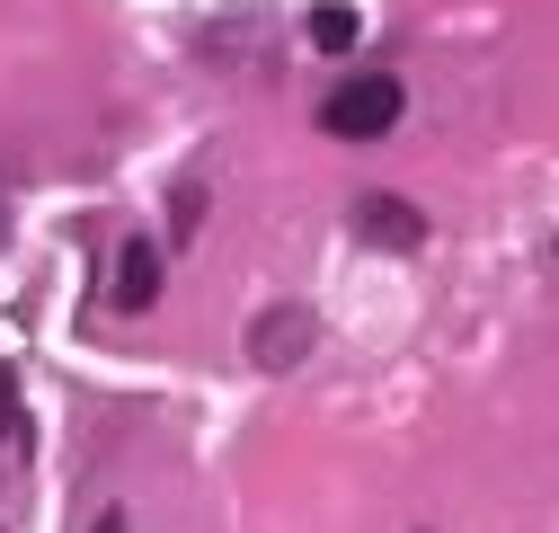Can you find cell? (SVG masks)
<instances>
[{"label": "cell", "instance_id": "obj_1", "mask_svg": "<svg viewBox=\"0 0 559 533\" xmlns=\"http://www.w3.org/2000/svg\"><path fill=\"white\" fill-rule=\"evenodd\" d=\"M400 81L391 72H365V81H346V90H329V107H320V125L337 133V143H373V133H391L400 125Z\"/></svg>", "mask_w": 559, "mask_h": 533}, {"label": "cell", "instance_id": "obj_2", "mask_svg": "<svg viewBox=\"0 0 559 533\" xmlns=\"http://www.w3.org/2000/svg\"><path fill=\"white\" fill-rule=\"evenodd\" d=\"M311 347H320V311H311V303H266V311L249 320V365H258V374H294Z\"/></svg>", "mask_w": 559, "mask_h": 533}, {"label": "cell", "instance_id": "obj_3", "mask_svg": "<svg viewBox=\"0 0 559 533\" xmlns=\"http://www.w3.org/2000/svg\"><path fill=\"white\" fill-rule=\"evenodd\" d=\"M346 232H356L365 249H417V240H427V214H417L408 205V196H356V205H346Z\"/></svg>", "mask_w": 559, "mask_h": 533}, {"label": "cell", "instance_id": "obj_4", "mask_svg": "<svg viewBox=\"0 0 559 533\" xmlns=\"http://www.w3.org/2000/svg\"><path fill=\"white\" fill-rule=\"evenodd\" d=\"M152 303H160V249L124 240L116 249V311H152Z\"/></svg>", "mask_w": 559, "mask_h": 533}, {"label": "cell", "instance_id": "obj_5", "mask_svg": "<svg viewBox=\"0 0 559 533\" xmlns=\"http://www.w3.org/2000/svg\"><path fill=\"white\" fill-rule=\"evenodd\" d=\"M302 36H311L320 54H346V45H356V36H365V19H356V10H346V0H320V10L302 19Z\"/></svg>", "mask_w": 559, "mask_h": 533}, {"label": "cell", "instance_id": "obj_6", "mask_svg": "<svg viewBox=\"0 0 559 533\" xmlns=\"http://www.w3.org/2000/svg\"><path fill=\"white\" fill-rule=\"evenodd\" d=\"M90 533H133V524H124V516H98V524H90Z\"/></svg>", "mask_w": 559, "mask_h": 533}, {"label": "cell", "instance_id": "obj_7", "mask_svg": "<svg viewBox=\"0 0 559 533\" xmlns=\"http://www.w3.org/2000/svg\"><path fill=\"white\" fill-rule=\"evenodd\" d=\"M0 418H10V374H0Z\"/></svg>", "mask_w": 559, "mask_h": 533}]
</instances>
